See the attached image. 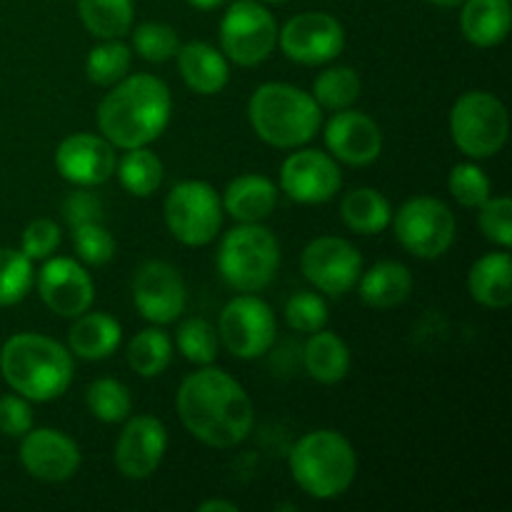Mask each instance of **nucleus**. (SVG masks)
I'll return each instance as SVG.
<instances>
[{"instance_id": "f257e3e1", "label": "nucleus", "mask_w": 512, "mask_h": 512, "mask_svg": "<svg viewBox=\"0 0 512 512\" xmlns=\"http://www.w3.org/2000/svg\"><path fill=\"white\" fill-rule=\"evenodd\" d=\"M175 405L185 430L208 448H235L253 430V400L220 368L203 365L198 373H190L180 383Z\"/></svg>"}, {"instance_id": "f03ea898", "label": "nucleus", "mask_w": 512, "mask_h": 512, "mask_svg": "<svg viewBox=\"0 0 512 512\" xmlns=\"http://www.w3.org/2000/svg\"><path fill=\"white\" fill-rule=\"evenodd\" d=\"M98 105V128L113 148L130 150L155 143L173 115L168 85L150 73L125 75Z\"/></svg>"}, {"instance_id": "7ed1b4c3", "label": "nucleus", "mask_w": 512, "mask_h": 512, "mask_svg": "<svg viewBox=\"0 0 512 512\" xmlns=\"http://www.w3.org/2000/svg\"><path fill=\"white\" fill-rule=\"evenodd\" d=\"M3 380L33 403L60 398L73 383V353L40 333H18L0 350Z\"/></svg>"}, {"instance_id": "20e7f679", "label": "nucleus", "mask_w": 512, "mask_h": 512, "mask_svg": "<svg viewBox=\"0 0 512 512\" xmlns=\"http://www.w3.org/2000/svg\"><path fill=\"white\" fill-rule=\"evenodd\" d=\"M248 118L263 143L293 150L310 143L323 125V108L290 83H263L248 103Z\"/></svg>"}, {"instance_id": "39448f33", "label": "nucleus", "mask_w": 512, "mask_h": 512, "mask_svg": "<svg viewBox=\"0 0 512 512\" xmlns=\"http://www.w3.org/2000/svg\"><path fill=\"white\" fill-rule=\"evenodd\" d=\"M290 473L310 498L333 500L353 485L358 455L350 440L338 430H313L290 450Z\"/></svg>"}, {"instance_id": "423d86ee", "label": "nucleus", "mask_w": 512, "mask_h": 512, "mask_svg": "<svg viewBox=\"0 0 512 512\" xmlns=\"http://www.w3.org/2000/svg\"><path fill=\"white\" fill-rule=\"evenodd\" d=\"M280 270V243L260 223H240L218 248V273L238 293H260Z\"/></svg>"}, {"instance_id": "0eeeda50", "label": "nucleus", "mask_w": 512, "mask_h": 512, "mask_svg": "<svg viewBox=\"0 0 512 512\" xmlns=\"http://www.w3.org/2000/svg\"><path fill=\"white\" fill-rule=\"evenodd\" d=\"M510 120L503 100L485 90H470L450 110V135L463 155L485 160L498 155L508 143Z\"/></svg>"}, {"instance_id": "6e6552de", "label": "nucleus", "mask_w": 512, "mask_h": 512, "mask_svg": "<svg viewBox=\"0 0 512 512\" xmlns=\"http://www.w3.org/2000/svg\"><path fill=\"white\" fill-rule=\"evenodd\" d=\"M165 225L178 243L203 248L218 238L223 228V200L213 185L203 180H183L173 185L163 205Z\"/></svg>"}, {"instance_id": "1a4fd4ad", "label": "nucleus", "mask_w": 512, "mask_h": 512, "mask_svg": "<svg viewBox=\"0 0 512 512\" xmlns=\"http://www.w3.org/2000/svg\"><path fill=\"white\" fill-rule=\"evenodd\" d=\"M390 223L398 243L410 255L423 260H435L448 253L458 230L450 205L430 195L405 200Z\"/></svg>"}, {"instance_id": "9d476101", "label": "nucleus", "mask_w": 512, "mask_h": 512, "mask_svg": "<svg viewBox=\"0 0 512 512\" xmlns=\"http://www.w3.org/2000/svg\"><path fill=\"white\" fill-rule=\"evenodd\" d=\"M278 45V20L258 0H235L220 20V48L228 60L253 68Z\"/></svg>"}, {"instance_id": "9b49d317", "label": "nucleus", "mask_w": 512, "mask_h": 512, "mask_svg": "<svg viewBox=\"0 0 512 512\" xmlns=\"http://www.w3.org/2000/svg\"><path fill=\"white\" fill-rule=\"evenodd\" d=\"M278 323L265 300L255 293H243L230 300L218 320V335L228 353L240 360H255L275 343Z\"/></svg>"}, {"instance_id": "f8f14e48", "label": "nucleus", "mask_w": 512, "mask_h": 512, "mask_svg": "<svg viewBox=\"0 0 512 512\" xmlns=\"http://www.w3.org/2000/svg\"><path fill=\"white\" fill-rule=\"evenodd\" d=\"M300 270L320 293L343 295L358 283L363 273V255L350 240L323 235L305 245L300 255Z\"/></svg>"}, {"instance_id": "ddd939ff", "label": "nucleus", "mask_w": 512, "mask_h": 512, "mask_svg": "<svg viewBox=\"0 0 512 512\" xmlns=\"http://www.w3.org/2000/svg\"><path fill=\"white\" fill-rule=\"evenodd\" d=\"M278 45L300 65L333 63L345 48V30L338 18L323 10L300 13L278 30Z\"/></svg>"}, {"instance_id": "4468645a", "label": "nucleus", "mask_w": 512, "mask_h": 512, "mask_svg": "<svg viewBox=\"0 0 512 512\" xmlns=\"http://www.w3.org/2000/svg\"><path fill=\"white\" fill-rule=\"evenodd\" d=\"M343 173L333 155L315 148L290 153L280 165V190L300 205H323L340 193Z\"/></svg>"}, {"instance_id": "2eb2a0df", "label": "nucleus", "mask_w": 512, "mask_h": 512, "mask_svg": "<svg viewBox=\"0 0 512 512\" xmlns=\"http://www.w3.org/2000/svg\"><path fill=\"white\" fill-rule=\"evenodd\" d=\"M133 303L153 325L175 323L188 308V288L175 265L148 260L133 278Z\"/></svg>"}, {"instance_id": "dca6fc26", "label": "nucleus", "mask_w": 512, "mask_h": 512, "mask_svg": "<svg viewBox=\"0 0 512 512\" xmlns=\"http://www.w3.org/2000/svg\"><path fill=\"white\" fill-rule=\"evenodd\" d=\"M38 295L50 313L60 318H78L85 310H90L95 300V285L88 270L73 258H53L45 260L38 270Z\"/></svg>"}, {"instance_id": "f3484780", "label": "nucleus", "mask_w": 512, "mask_h": 512, "mask_svg": "<svg viewBox=\"0 0 512 512\" xmlns=\"http://www.w3.org/2000/svg\"><path fill=\"white\" fill-rule=\"evenodd\" d=\"M115 148L110 140L95 133H73L60 140L55 150V170L60 178L78 188H95L113 178L115 173Z\"/></svg>"}, {"instance_id": "a211bd4d", "label": "nucleus", "mask_w": 512, "mask_h": 512, "mask_svg": "<svg viewBox=\"0 0 512 512\" xmlns=\"http://www.w3.org/2000/svg\"><path fill=\"white\" fill-rule=\"evenodd\" d=\"M168 450V430L153 415H135L115 443V465L128 480H145L158 470Z\"/></svg>"}, {"instance_id": "6ab92c4d", "label": "nucleus", "mask_w": 512, "mask_h": 512, "mask_svg": "<svg viewBox=\"0 0 512 512\" xmlns=\"http://www.w3.org/2000/svg\"><path fill=\"white\" fill-rule=\"evenodd\" d=\"M20 463L43 483H63L80 468V448L55 428H30L20 443Z\"/></svg>"}, {"instance_id": "aec40b11", "label": "nucleus", "mask_w": 512, "mask_h": 512, "mask_svg": "<svg viewBox=\"0 0 512 512\" xmlns=\"http://www.w3.org/2000/svg\"><path fill=\"white\" fill-rule=\"evenodd\" d=\"M325 145L340 163L365 168L383 153V133L370 115L345 108L325 123Z\"/></svg>"}, {"instance_id": "412c9836", "label": "nucleus", "mask_w": 512, "mask_h": 512, "mask_svg": "<svg viewBox=\"0 0 512 512\" xmlns=\"http://www.w3.org/2000/svg\"><path fill=\"white\" fill-rule=\"evenodd\" d=\"M178 70L183 75L185 85L198 95H215L228 85L230 65L223 50L213 48L203 40L180 45L178 50Z\"/></svg>"}, {"instance_id": "4be33fe9", "label": "nucleus", "mask_w": 512, "mask_h": 512, "mask_svg": "<svg viewBox=\"0 0 512 512\" xmlns=\"http://www.w3.org/2000/svg\"><path fill=\"white\" fill-rule=\"evenodd\" d=\"M278 205V188L270 178L258 173L238 175L228 183L223 195V213L233 215L238 223H260L270 218Z\"/></svg>"}, {"instance_id": "5701e85b", "label": "nucleus", "mask_w": 512, "mask_h": 512, "mask_svg": "<svg viewBox=\"0 0 512 512\" xmlns=\"http://www.w3.org/2000/svg\"><path fill=\"white\" fill-rule=\"evenodd\" d=\"M355 285H358L360 300L368 308L390 310L410 298L413 275H410L408 265L398 263V260H380L373 268L363 270Z\"/></svg>"}, {"instance_id": "b1692460", "label": "nucleus", "mask_w": 512, "mask_h": 512, "mask_svg": "<svg viewBox=\"0 0 512 512\" xmlns=\"http://www.w3.org/2000/svg\"><path fill=\"white\" fill-rule=\"evenodd\" d=\"M468 293L490 310H505L512 303V260L508 250L488 253L468 273Z\"/></svg>"}, {"instance_id": "393cba45", "label": "nucleus", "mask_w": 512, "mask_h": 512, "mask_svg": "<svg viewBox=\"0 0 512 512\" xmlns=\"http://www.w3.org/2000/svg\"><path fill=\"white\" fill-rule=\"evenodd\" d=\"M123 328L108 313H88L75 318L68 330V350L83 360H105L120 348Z\"/></svg>"}, {"instance_id": "a878e982", "label": "nucleus", "mask_w": 512, "mask_h": 512, "mask_svg": "<svg viewBox=\"0 0 512 512\" xmlns=\"http://www.w3.org/2000/svg\"><path fill=\"white\" fill-rule=\"evenodd\" d=\"M510 0H465L460 13V30L465 40L478 48H495L510 33Z\"/></svg>"}, {"instance_id": "bb28decb", "label": "nucleus", "mask_w": 512, "mask_h": 512, "mask_svg": "<svg viewBox=\"0 0 512 512\" xmlns=\"http://www.w3.org/2000/svg\"><path fill=\"white\" fill-rule=\"evenodd\" d=\"M303 360L310 378L323 385L340 383L350 370L348 345L333 330H315V333H310L303 350Z\"/></svg>"}, {"instance_id": "cd10ccee", "label": "nucleus", "mask_w": 512, "mask_h": 512, "mask_svg": "<svg viewBox=\"0 0 512 512\" xmlns=\"http://www.w3.org/2000/svg\"><path fill=\"white\" fill-rule=\"evenodd\" d=\"M340 218L345 228L358 235H378L393 220L388 198L375 188H355L340 203Z\"/></svg>"}, {"instance_id": "c85d7f7f", "label": "nucleus", "mask_w": 512, "mask_h": 512, "mask_svg": "<svg viewBox=\"0 0 512 512\" xmlns=\"http://www.w3.org/2000/svg\"><path fill=\"white\" fill-rule=\"evenodd\" d=\"M85 30L100 40H115L130 33L135 18L133 0H78Z\"/></svg>"}, {"instance_id": "c756f323", "label": "nucleus", "mask_w": 512, "mask_h": 512, "mask_svg": "<svg viewBox=\"0 0 512 512\" xmlns=\"http://www.w3.org/2000/svg\"><path fill=\"white\" fill-rule=\"evenodd\" d=\"M115 175L125 193L135 195V198H150L163 185L165 168L163 160L148 145H143V148L125 150L123 158L115 163Z\"/></svg>"}, {"instance_id": "7c9ffc66", "label": "nucleus", "mask_w": 512, "mask_h": 512, "mask_svg": "<svg viewBox=\"0 0 512 512\" xmlns=\"http://www.w3.org/2000/svg\"><path fill=\"white\" fill-rule=\"evenodd\" d=\"M173 360V340L165 330L145 328L130 340L128 363L140 378H158Z\"/></svg>"}, {"instance_id": "2f4dec72", "label": "nucleus", "mask_w": 512, "mask_h": 512, "mask_svg": "<svg viewBox=\"0 0 512 512\" xmlns=\"http://www.w3.org/2000/svg\"><path fill=\"white\" fill-rule=\"evenodd\" d=\"M360 90H363V83H360V75L353 68L333 65V68H325L315 78L313 98L323 110L338 113V110L350 108L360 98Z\"/></svg>"}, {"instance_id": "473e14b6", "label": "nucleus", "mask_w": 512, "mask_h": 512, "mask_svg": "<svg viewBox=\"0 0 512 512\" xmlns=\"http://www.w3.org/2000/svg\"><path fill=\"white\" fill-rule=\"evenodd\" d=\"M130 63H133V50H130V45L120 43V38L105 40V43L95 45L88 53V58H85V73H88L90 83L110 88V85H115L130 73Z\"/></svg>"}, {"instance_id": "72a5a7b5", "label": "nucleus", "mask_w": 512, "mask_h": 512, "mask_svg": "<svg viewBox=\"0 0 512 512\" xmlns=\"http://www.w3.org/2000/svg\"><path fill=\"white\" fill-rule=\"evenodd\" d=\"M85 405L103 423H123V420L130 418L133 398H130V390L120 380L100 378L85 390Z\"/></svg>"}, {"instance_id": "f704fd0d", "label": "nucleus", "mask_w": 512, "mask_h": 512, "mask_svg": "<svg viewBox=\"0 0 512 512\" xmlns=\"http://www.w3.org/2000/svg\"><path fill=\"white\" fill-rule=\"evenodd\" d=\"M175 348L188 363L213 365L218 358V330L203 318H188L175 330Z\"/></svg>"}, {"instance_id": "c9c22d12", "label": "nucleus", "mask_w": 512, "mask_h": 512, "mask_svg": "<svg viewBox=\"0 0 512 512\" xmlns=\"http://www.w3.org/2000/svg\"><path fill=\"white\" fill-rule=\"evenodd\" d=\"M33 285V260L15 248H0V308L20 303Z\"/></svg>"}, {"instance_id": "e433bc0d", "label": "nucleus", "mask_w": 512, "mask_h": 512, "mask_svg": "<svg viewBox=\"0 0 512 512\" xmlns=\"http://www.w3.org/2000/svg\"><path fill=\"white\" fill-rule=\"evenodd\" d=\"M448 190L458 205L468 210H478L493 195V185L485 170L475 163H460L450 170Z\"/></svg>"}, {"instance_id": "4c0bfd02", "label": "nucleus", "mask_w": 512, "mask_h": 512, "mask_svg": "<svg viewBox=\"0 0 512 512\" xmlns=\"http://www.w3.org/2000/svg\"><path fill=\"white\" fill-rule=\"evenodd\" d=\"M133 50L148 63H165L180 50L175 28L165 23H143L133 30Z\"/></svg>"}, {"instance_id": "58836bf2", "label": "nucleus", "mask_w": 512, "mask_h": 512, "mask_svg": "<svg viewBox=\"0 0 512 512\" xmlns=\"http://www.w3.org/2000/svg\"><path fill=\"white\" fill-rule=\"evenodd\" d=\"M285 320L298 333H315L328 323V303L313 290H300L285 303Z\"/></svg>"}, {"instance_id": "ea45409f", "label": "nucleus", "mask_w": 512, "mask_h": 512, "mask_svg": "<svg viewBox=\"0 0 512 512\" xmlns=\"http://www.w3.org/2000/svg\"><path fill=\"white\" fill-rule=\"evenodd\" d=\"M73 245L85 265H105L115 255V240L100 223H83L73 228Z\"/></svg>"}, {"instance_id": "a19ab883", "label": "nucleus", "mask_w": 512, "mask_h": 512, "mask_svg": "<svg viewBox=\"0 0 512 512\" xmlns=\"http://www.w3.org/2000/svg\"><path fill=\"white\" fill-rule=\"evenodd\" d=\"M478 213V225L483 230L485 238L490 243L500 245L503 250H508L512 245V203L510 198L500 195V198H493L490 195L483 205H480Z\"/></svg>"}, {"instance_id": "79ce46f5", "label": "nucleus", "mask_w": 512, "mask_h": 512, "mask_svg": "<svg viewBox=\"0 0 512 512\" xmlns=\"http://www.w3.org/2000/svg\"><path fill=\"white\" fill-rule=\"evenodd\" d=\"M60 225L53 223L50 218H38L23 230V238H20V250L28 255L30 260H48L55 250L60 248Z\"/></svg>"}, {"instance_id": "37998d69", "label": "nucleus", "mask_w": 512, "mask_h": 512, "mask_svg": "<svg viewBox=\"0 0 512 512\" xmlns=\"http://www.w3.org/2000/svg\"><path fill=\"white\" fill-rule=\"evenodd\" d=\"M33 428V410L23 395H3L0 398V435L23 438Z\"/></svg>"}, {"instance_id": "c03bdc74", "label": "nucleus", "mask_w": 512, "mask_h": 512, "mask_svg": "<svg viewBox=\"0 0 512 512\" xmlns=\"http://www.w3.org/2000/svg\"><path fill=\"white\" fill-rule=\"evenodd\" d=\"M63 215L70 228L83 223H100L103 220V203H100L98 195L83 188L78 193L68 195L63 205Z\"/></svg>"}, {"instance_id": "a18cd8bd", "label": "nucleus", "mask_w": 512, "mask_h": 512, "mask_svg": "<svg viewBox=\"0 0 512 512\" xmlns=\"http://www.w3.org/2000/svg\"><path fill=\"white\" fill-rule=\"evenodd\" d=\"M240 508L230 500H205V503L198 505V512H238Z\"/></svg>"}, {"instance_id": "49530a36", "label": "nucleus", "mask_w": 512, "mask_h": 512, "mask_svg": "<svg viewBox=\"0 0 512 512\" xmlns=\"http://www.w3.org/2000/svg\"><path fill=\"white\" fill-rule=\"evenodd\" d=\"M185 3L193 5V8L198 10H218L225 0H185Z\"/></svg>"}, {"instance_id": "de8ad7c7", "label": "nucleus", "mask_w": 512, "mask_h": 512, "mask_svg": "<svg viewBox=\"0 0 512 512\" xmlns=\"http://www.w3.org/2000/svg\"><path fill=\"white\" fill-rule=\"evenodd\" d=\"M428 3L438 5V8H458V5H463L465 0H428Z\"/></svg>"}, {"instance_id": "09e8293b", "label": "nucleus", "mask_w": 512, "mask_h": 512, "mask_svg": "<svg viewBox=\"0 0 512 512\" xmlns=\"http://www.w3.org/2000/svg\"><path fill=\"white\" fill-rule=\"evenodd\" d=\"M260 3H273V5H283V3H288V0H260Z\"/></svg>"}]
</instances>
